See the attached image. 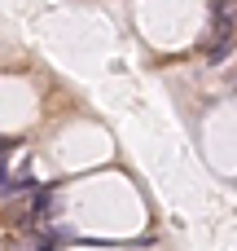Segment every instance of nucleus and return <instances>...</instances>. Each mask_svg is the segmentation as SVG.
<instances>
[{"label": "nucleus", "mask_w": 237, "mask_h": 251, "mask_svg": "<svg viewBox=\"0 0 237 251\" xmlns=\"http://www.w3.org/2000/svg\"><path fill=\"white\" fill-rule=\"evenodd\" d=\"M4 181H9V159L0 154V190H4Z\"/></svg>", "instance_id": "f03ea898"}, {"label": "nucleus", "mask_w": 237, "mask_h": 251, "mask_svg": "<svg viewBox=\"0 0 237 251\" xmlns=\"http://www.w3.org/2000/svg\"><path fill=\"white\" fill-rule=\"evenodd\" d=\"M48 207H53V190H48V185H40V190H35V199H31V216H26V221L44 216Z\"/></svg>", "instance_id": "f257e3e1"}]
</instances>
